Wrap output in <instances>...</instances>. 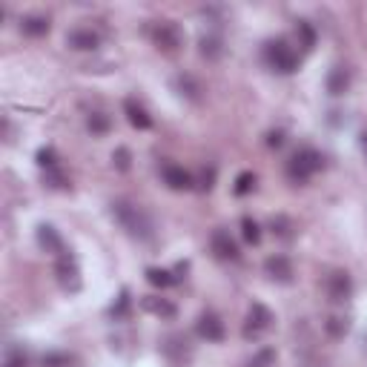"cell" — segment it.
<instances>
[{"mask_svg": "<svg viewBox=\"0 0 367 367\" xmlns=\"http://www.w3.org/2000/svg\"><path fill=\"white\" fill-rule=\"evenodd\" d=\"M112 212L124 224V229H129V236H135V239H150L152 236V221L147 218V212L141 207L118 201V204H112Z\"/></svg>", "mask_w": 367, "mask_h": 367, "instance_id": "obj_1", "label": "cell"}, {"mask_svg": "<svg viewBox=\"0 0 367 367\" xmlns=\"http://www.w3.org/2000/svg\"><path fill=\"white\" fill-rule=\"evenodd\" d=\"M264 58H267V64H270L275 72L290 75V72L299 69V55L293 52V46H290L287 40H270L267 49H264Z\"/></svg>", "mask_w": 367, "mask_h": 367, "instance_id": "obj_2", "label": "cell"}, {"mask_svg": "<svg viewBox=\"0 0 367 367\" xmlns=\"http://www.w3.org/2000/svg\"><path fill=\"white\" fill-rule=\"evenodd\" d=\"M318 169H321V155H318L315 150H299V152L290 158V164H287V175H290V181H296V184H304V181L313 178Z\"/></svg>", "mask_w": 367, "mask_h": 367, "instance_id": "obj_3", "label": "cell"}, {"mask_svg": "<svg viewBox=\"0 0 367 367\" xmlns=\"http://www.w3.org/2000/svg\"><path fill=\"white\" fill-rule=\"evenodd\" d=\"M152 43L158 46L161 52H167V55H172V52H178V46H181V29L175 26V23H169V20H161V23H155L152 26Z\"/></svg>", "mask_w": 367, "mask_h": 367, "instance_id": "obj_4", "label": "cell"}, {"mask_svg": "<svg viewBox=\"0 0 367 367\" xmlns=\"http://www.w3.org/2000/svg\"><path fill=\"white\" fill-rule=\"evenodd\" d=\"M272 325V313L264 304H253L247 313V325H244V339H258L270 330Z\"/></svg>", "mask_w": 367, "mask_h": 367, "instance_id": "obj_5", "label": "cell"}, {"mask_svg": "<svg viewBox=\"0 0 367 367\" xmlns=\"http://www.w3.org/2000/svg\"><path fill=\"white\" fill-rule=\"evenodd\" d=\"M264 270L272 282H282V284H290L293 282V264L287 255H270L264 261Z\"/></svg>", "mask_w": 367, "mask_h": 367, "instance_id": "obj_6", "label": "cell"}, {"mask_svg": "<svg viewBox=\"0 0 367 367\" xmlns=\"http://www.w3.org/2000/svg\"><path fill=\"white\" fill-rule=\"evenodd\" d=\"M210 247H212V253L221 261H236L239 258V244L233 241V236H229V233H224V229H215Z\"/></svg>", "mask_w": 367, "mask_h": 367, "instance_id": "obj_7", "label": "cell"}, {"mask_svg": "<svg viewBox=\"0 0 367 367\" xmlns=\"http://www.w3.org/2000/svg\"><path fill=\"white\" fill-rule=\"evenodd\" d=\"M198 336L207 342H221L224 339V321L215 313H204L198 318Z\"/></svg>", "mask_w": 367, "mask_h": 367, "instance_id": "obj_8", "label": "cell"}, {"mask_svg": "<svg viewBox=\"0 0 367 367\" xmlns=\"http://www.w3.org/2000/svg\"><path fill=\"white\" fill-rule=\"evenodd\" d=\"M66 43L72 46V49H80V52H89V49H98V32H92V29H72L66 35Z\"/></svg>", "mask_w": 367, "mask_h": 367, "instance_id": "obj_9", "label": "cell"}, {"mask_svg": "<svg viewBox=\"0 0 367 367\" xmlns=\"http://www.w3.org/2000/svg\"><path fill=\"white\" fill-rule=\"evenodd\" d=\"M327 293H330V299L333 301H347L350 299V293H353V282H350V275L347 272H333L330 279H327Z\"/></svg>", "mask_w": 367, "mask_h": 367, "instance_id": "obj_10", "label": "cell"}, {"mask_svg": "<svg viewBox=\"0 0 367 367\" xmlns=\"http://www.w3.org/2000/svg\"><path fill=\"white\" fill-rule=\"evenodd\" d=\"M164 181H167V187H172V190H190L193 187V175L184 167H178V164H167L164 167Z\"/></svg>", "mask_w": 367, "mask_h": 367, "instance_id": "obj_11", "label": "cell"}, {"mask_svg": "<svg viewBox=\"0 0 367 367\" xmlns=\"http://www.w3.org/2000/svg\"><path fill=\"white\" fill-rule=\"evenodd\" d=\"M58 279H61V284L64 287H69V290H78L80 287V279H78V267H75V261L72 258H61L58 261Z\"/></svg>", "mask_w": 367, "mask_h": 367, "instance_id": "obj_12", "label": "cell"}, {"mask_svg": "<svg viewBox=\"0 0 367 367\" xmlns=\"http://www.w3.org/2000/svg\"><path fill=\"white\" fill-rule=\"evenodd\" d=\"M37 241H40V247H46V253H61L64 250L61 236L55 233V227H49V224L37 227Z\"/></svg>", "mask_w": 367, "mask_h": 367, "instance_id": "obj_13", "label": "cell"}, {"mask_svg": "<svg viewBox=\"0 0 367 367\" xmlns=\"http://www.w3.org/2000/svg\"><path fill=\"white\" fill-rule=\"evenodd\" d=\"M124 109H126V118H129V124H132L135 129H150V126H152V118L147 115V109H144L141 104L126 101V104H124Z\"/></svg>", "mask_w": 367, "mask_h": 367, "instance_id": "obj_14", "label": "cell"}, {"mask_svg": "<svg viewBox=\"0 0 367 367\" xmlns=\"http://www.w3.org/2000/svg\"><path fill=\"white\" fill-rule=\"evenodd\" d=\"M347 86H350L347 69H344V66H336V69L327 75V92H330V95H342V92H347Z\"/></svg>", "mask_w": 367, "mask_h": 367, "instance_id": "obj_15", "label": "cell"}, {"mask_svg": "<svg viewBox=\"0 0 367 367\" xmlns=\"http://www.w3.org/2000/svg\"><path fill=\"white\" fill-rule=\"evenodd\" d=\"M141 304H144V310H150V313H155V315H164V318H172V315H175V304H169L167 299L147 296Z\"/></svg>", "mask_w": 367, "mask_h": 367, "instance_id": "obj_16", "label": "cell"}, {"mask_svg": "<svg viewBox=\"0 0 367 367\" xmlns=\"http://www.w3.org/2000/svg\"><path fill=\"white\" fill-rule=\"evenodd\" d=\"M23 32L26 35H32V37H40V35H46L49 32V20L46 18H40V15H29V18H23Z\"/></svg>", "mask_w": 367, "mask_h": 367, "instance_id": "obj_17", "label": "cell"}, {"mask_svg": "<svg viewBox=\"0 0 367 367\" xmlns=\"http://www.w3.org/2000/svg\"><path fill=\"white\" fill-rule=\"evenodd\" d=\"M147 279H150V284H155V287H161V290H167V287L175 284L172 272H169V270H158V267H150V270H147Z\"/></svg>", "mask_w": 367, "mask_h": 367, "instance_id": "obj_18", "label": "cell"}, {"mask_svg": "<svg viewBox=\"0 0 367 367\" xmlns=\"http://www.w3.org/2000/svg\"><path fill=\"white\" fill-rule=\"evenodd\" d=\"M347 330H350V325H347V318H342V315H330V318H327V333H330V336L342 339V336H344Z\"/></svg>", "mask_w": 367, "mask_h": 367, "instance_id": "obj_19", "label": "cell"}, {"mask_svg": "<svg viewBox=\"0 0 367 367\" xmlns=\"http://www.w3.org/2000/svg\"><path fill=\"white\" fill-rule=\"evenodd\" d=\"M86 124H89V129H92V132H95V135H104V132L109 129V118H107L104 112H92Z\"/></svg>", "mask_w": 367, "mask_h": 367, "instance_id": "obj_20", "label": "cell"}, {"mask_svg": "<svg viewBox=\"0 0 367 367\" xmlns=\"http://www.w3.org/2000/svg\"><path fill=\"white\" fill-rule=\"evenodd\" d=\"M253 187H255V175L253 172H241L236 178V195H247V193H253Z\"/></svg>", "mask_w": 367, "mask_h": 367, "instance_id": "obj_21", "label": "cell"}, {"mask_svg": "<svg viewBox=\"0 0 367 367\" xmlns=\"http://www.w3.org/2000/svg\"><path fill=\"white\" fill-rule=\"evenodd\" d=\"M241 233H244V239H247L250 244H258V241H261V229H258V224H255L253 218H244V221H241Z\"/></svg>", "mask_w": 367, "mask_h": 367, "instance_id": "obj_22", "label": "cell"}, {"mask_svg": "<svg viewBox=\"0 0 367 367\" xmlns=\"http://www.w3.org/2000/svg\"><path fill=\"white\" fill-rule=\"evenodd\" d=\"M221 52V40L218 37H201V55L204 58H218Z\"/></svg>", "mask_w": 367, "mask_h": 367, "instance_id": "obj_23", "label": "cell"}, {"mask_svg": "<svg viewBox=\"0 0 367 367\" xmlns=\"http://www.w3.org/2000/svg\"><path fill=\"white\" fill-rule=\"evenodd\" d=\"M290 229H293V224H290L287 218H275V221H272V233H279L282 239H290V236H293Z\"/></svg>", "mask_w": 367, "mask_h": 367, "instance_id": "obj_24", "label": "cell"}, {"mask_svg": "<svg viewBox=\"0 0 367 367\" xmlns=\"http://www.w3.org/2000/svg\"><path fill=\"white\" fill-rule=\"evenodd\" d=\"M299 35H301V40H304V49H313L315 35H313V29H310L307 23H299Z\"/></svg>", "mask_w": 367, "mask_h": 367, "instance_id": "obj_25", "label": "cell"}, {"mask_svg": "<svg viewBox=\"0 0 367 367\" xmlns=\"http://www.w3.org/2000/svg\"><path fill=\"white\" fill-rule=\"evenodd\" d=\"M37 161H40V167L55 169V152H52V150H40V152H37Z\"/></svg>", "mask_w": 367, "mask_h": 367, "instance_id": "obj_26", "label": "cell"}, {"mask_svg": "<svg viewBox=\"0 0 367 367\" xmlns=\"http://www.w3.org/2000/svg\"><path fill=\"white\" fill-rule=\"evenodd\" d=\"M115 161H118V169H129V152H126V150H118V152H115Z\"/></svg>", "mask_w": 367, "mask_h": 367, "instance_id": "obj_27", "label": "cell"}, {"mask_svg": "<svg viewBox=\"0 0 367 367\" xmlns=\"http://www.w3.org/2000/svg\"><path fill=\"white\" fill-rule=\"evenodd\" d=\"M267 144H270V147H282V144H284V135H282V132H270Z\"/></svg>", "mask_w": 367, "mask_h": 367, "instance_id": "obj_28", "label": "cell"}, {"mask_svg": "<svg viewBox=\"0 0 367 367\" xmlns=\"http://www.w3.org/2000/svg\"><path fill=\"white\" fill-rule=\"evenodd\" d=\"M6 367H26V361H23L20 356H12V359L6 361Z\"/></svg>", "mask_w": 367, "mask_h": 367, "instance_id": "obj_29", "label": "cell"}, {"mask_svg": "<svg viewBox=\"0 0 367 367\" xmlns=\"http://www.w3.org/2000/svg\"><path fill=\"white\" fill-rule=\"evenodd\" d=\"M359 147H361V155H364V161H367V132H361V138H359Z\"/></svg>", "mask_w": 367, "mask_h": 367, "instance_id": "obj_30", "label": "cell"}]
</instances>
